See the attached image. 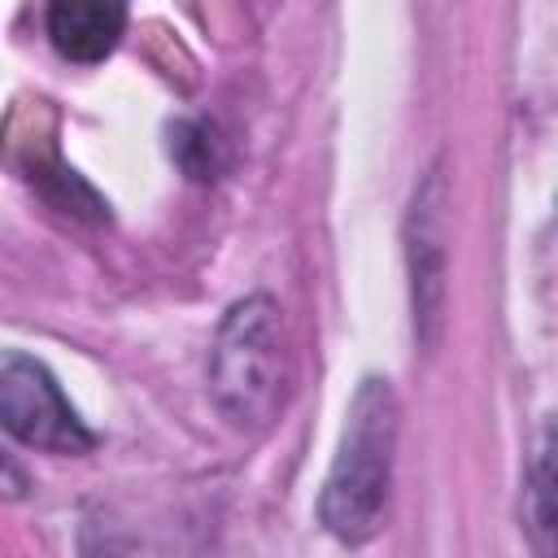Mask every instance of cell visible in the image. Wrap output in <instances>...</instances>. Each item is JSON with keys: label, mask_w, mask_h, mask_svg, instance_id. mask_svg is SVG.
Listing matches in <instances>:
<instances>
[{"label": "cell", "mask_w": 558, "mask_h": 558, "mask_svg": "<svg viewBox=\"0 0 558 558\" xmlns=\"http://www.w3.org/2000/svg\"><path fill=\"white\" fill-rule=\"evenodd\" d=\"M397 427H401V405L392 384L366 375L349 401L340 449L318 493V523L344 545H362L384 527Z\"/></svg>", "instance_id": "obj_1"}, {"label": "cell", "mask_w": 558, "mask_h": 558, "mask_svg": "<svg viewBox=\"0 0 558 558\" xmlns=\"http://www.w3.org/2000/svg\"><path fill=\"white\" fill-rule=\"evenodd\" d=\"M209 392L235 432H266L288 397V340L283 310L266 292H248L227 305L214 353Z\"/></svg>", "instance_id": "obj_2"}, {"label": "cell", "mask_w": 558, "mask_h": 558, "mask_svg": "<svg viewBox=\"0 0 558 558\" xmlns=\"http://www.w3.org/2000/svg\"><path fill=\"white\" fill-rule=\"evenodd\" d=\"M0 432L39 453H92L96 432L78 418L57 375L26 349H0Z\"/></svg>", "instance_id": "obj_3"}, {"label": "cell", "mask_w": 558, "mask_h": 558, "mask_svg": "<svg viewBox=\"0 0 558 558\" xmlns=\"http://www.w3.org/2000/svg\"><path fill=\"white\" fill-rule=\"evenodd\" d=\"M445 209H449V183L436 161L418 179L405 209V266H410V305H414L418 344H436L445 323V275H449Z\"/></svg>", "instance_id": "obj_4"}, {"label": "cell", "mask_w": 558, "mask_h": 558, "mask_svg": "<svg viewBox=\"0 0 558 558\" xmlns=\"http://www.w3.org/2000/svg\"><path fill=\"white\" fill-rule=\"evenodd\" d=\"M126 31V0H48V39L65 61H105Z\"/></svg>", "instance_id": "obj_5"}, {"label": "cell", "mask_w": 558, "mask_h": 558, "mask_svg": "<svg viewBox=\"0 0 558 558\" xmlns=\"http://www.w3.org/2000/svg\"><path fill=\"white\" fill-rule=\"evenodd\" d=\"M527 527L536 536L541 554H554L558 545V506H554V432H541L536 462L527 475Z\"/></svg>", "instance_id": "obj_6"}, {"label": "cell", "mask_w": 558, "mask_h": 558, "mask_svg": "<svg viewBox=\"0 0 558 558\" xmlns=\"http://www.w3.org/2000/svg\"><path fill=\"white\" fill-rule=\"evenodd\" d=\"M22 488H26V475L0 453V493H9V497H22Z\"/></svg>", "instance_id": "obj_7"}]
</instances>
